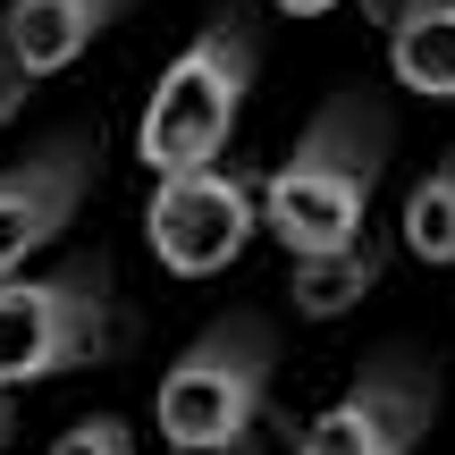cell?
<instances>
[{
	"label": "cell",
	"mask_w": 455,
	"mask_h": 455,
	"mask_svg": "<svg viewBox=\"0 0 455 455\" xmlns=\"http://www.w3.org/2000/svg\"><path fill=\"white\" fill-rule=\"evenodd\" d=\"M379 161H388V118H379L363 93H338L304 127V144L253 186V195H261V228L287 244V261L338 253V244L363 236Z\"/></svg>",
	"instance_id": "cell-1"
},
{
	"label": "cell",
	"mask_w": 455,
	"mask_h": 455,
	"mask_svg": "<svg viewBox=\"0 0 455 455\" xmlns=\"http://www.w3.org/2000/svg\"><path fill=\"white\" fill-rule=\"evenodd\" d=\"M253 34L236 17L203 26L195 43L169 60V76L152 84L144 118H135V161L152 178H186V169H220L228 135H236V110L253 93Z\"/></svg>",
	"instance_id": "cell-2"
},
{
	"label": "cell",
	"mask_w": 455,
	"mask_h": 455,
	"mask_svg": "<svg viewBox=\"0 0 455 455\" xmlns=\"http://www.w3.org/2000/svg\"><path fill=\"white\" fill-rule=\"evenodd\" d=\"M261 396H270V329L253 312H236L169 363L152 422H161L169 455H244V439L261 422Z\"/></svg>",
	"instance_id": "cell-3"
},
{
	"label": "cell",
	"mask_w": 455,
	"mask_h": 455,
	"mask_svg": "<svg viewBox=\"0 0 455 455\" xmlns=\"http://www.w3.org/2000/svg\"><path fill=\"white\" fill-rule=\"evenodd\" d=\"M118 338V312L101 270H51V278H9L0 287V388H26V379H60L76 363H101Z\"/></svg>",
	"instance_id": "cell-4"
},
{
	"label": "cell",
	"mask_w": 455,
	"mask_h": 455,
	"mask_svg": "<svg viewBox=\"0 0 455 455\" xmlns=\"http://www.w3.org/2000/svg\"><path fill=\"white\" fill-rule=\"evenodd\" d=\"M261 228V195L244 169H186V178H152L144 203V236L161 253V270L178 278H212L253 244Z\"/></svg>",
	"instance_id": "cell-5"
},
{
	"label": "cell",
	"mask_w": 455,
	"mask_h": 455,
	"mask_svg": "<svg viewBox=\"0 0 455 455\" xmlns=\"http://www.w3.org/2000/svg\"><path fill=\"white\" fill-rule=\"evenodd\" d=\"M430 413H439V379L413 371V363H379V371H363L329 413H312V430H304L295 455H413L422 430H430Z\"/></svg>",
	"instance_id": "cell-6"
},
{
	"label": "cell",
	"mask_w": 455,
	"mask_h": 455,
	"mask_svg": "<svg viewBox=\"0 0 455 455\" xmlns=\"http://www.w3.org/2000/svg\"><path fill=\"white\" fill-rule=\"evenodd\" d=\"M84 195V144H51L43 161H26L17 178H0V287L26 270V253H43Z\"/></svg>",
	"instance_id": "cell-7"
},
{
	"label": "cell",
	"mask_w": 455,
	"mask_h": 455,
	"mask_svg": "<svg viewBox=\"0 0 455 455\" xmlns=\"http://www.w3.org/2000/svg\"><path fill=\"white\" fill-rule=\"evenodd\" d=\"M127 0H9L0 9V60L17 68V84L34 76H60L68 60L93 51L101 26H118Z\"/></svg>",
	"instance_id": "cell-8"
},
{
	"label": "cell",
	"mask_w": 455,
	"mask_h": 455,
	"mask_svg": "<svg viewBox=\"0 0 455 455\" xmlns=\"http://www.w3.org/2000/svg\"><path fill=\"white\" fill-rule=\"evenodd\" d=\"M379 270H388V244L363 228V236L338 244V253L295 261V270H287V295H295V312H312V321H338V312H355L363 295L379 287Z\"/></svg>",
	"instance_id": "cell-9"
},
{
	"label": "cell",
	"mask_w": 455,
	"mask_h": 455,
	"mask_svg": "<svg viewBox=\"0 0 455 455\" xmlns=\"http://www.w3.org/2000/svg\"><path fill=\"white\" fill-rule=\"evenodd\" d=\"M388 60L413 93L455 101V0H413L405 17H388Z\"/></svg>",
	"instance_id": "cell-10"
},
{
	"label": "cell",
	"mask_w": 455,
	"mask_h": 455,
	"mask_svg": "<svg viewBox=\"0 0 455 455\" xmlns=\"http://www.w3.org/2000/svg\"><path fill=\"white\" fill-rule=\"evenodd\" d=\"M396 228H405V253L413 261H455V152L405 195V220H396Z\"/></svg>",
	"instance_id": "cell-11"
},
{
	"label": "cell",
	"mask_w": 455,
	"mask_h": 455,
	"mask_svg": "<svg viewBox=\"0 0 455 455\" xmlns=\"http://www.w3.org/2000/svg\"><path fill=\"white\" fill-rule=\"evenodd\" d=\"M51 455H135V430L118 422V413H93V422H76Z\"/></svg>",
	"instance_id": "cell-12"
},
{
	"label": "cell",
	"mask_w": 455,
	"mask_h": 455,
	"mask_svg": "<svg viewBox=\"0 0 455 455\" xmlns=\"http://www.w3.org/2000/svg\"><path fill=\"white\" fill-rule=\"evenodd\" d=\"M17 101H26V84H17V68L0 60V127H9V118H17Z\"/></svg>",
	"instance_id": "cell-13"
},
{
	"label": "cell",
	"mask_w": 455,
	"mask_h": 455,
	"mask_svg": "<svg viewBox=\"0 0 455 455\" xmlns=\"http://www.w3.org/2000/svg\"><path fill=\"white\" fill-rule=\"evenodd\" d=\"M270 9H287V17H329L338 0H270Z\"/></svg>",
	"instance_id": "cell-14"
},
{
	"label": "cell",
	"mask_w": 455,
	"mask_h": 455,
	"mask_svg": "<svg viewBox=\"0 0 455 455\" xmlns=\"http://www.w3.org/2000/svg\"><path fill=\"white\" fill-rule=\"evenodd\" d=\"M0 447H9V388H0Z\"/></svg>",
	"instance_id": "cell-15"
}]
</instances>
